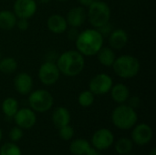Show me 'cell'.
<instances>
[{
	"mask_svg": "<svg viewBox=\"0 0 156 155\" xmlns=\"http://www.w3.org/2000/svg\"><path fill=\"white\" fill-rule=\"evenodd\" d=\"M77 50L84 57L97 55L99 50L103 47L104 37L96 28H87L80 32L77 37Z\"/></svg>",
	"mask_w": 156,
	"mask_h": 155,
	"instance_id": "1",
	"label": "cell"
},
{
	"mask_svg": "<svg viewBox=\"0 0 156 155\" xmlns=\"http://www.w3.org/2000/svg\"><path fill=\"white\" fill-rule=\"evenodd\" d=\"M56 64L60 74L66 77H76L83 71L85 58L78 50H67L58 57Z\"/></svg>",
	"mask_w": 156,
	"mask_h": 155,
	"instance_id": "2",
	"label": "cell"
},
{
	"mask_svg": "<svg viewBox=\"0 0 156 155\" xmlns=\"http://www.w3.org/2000/svg\"><path fill=\"white\" fill-rule=\"evenodd\" d=\"M137 121L138 115L135 110L125 103L119 104L112 113V122L113 125L122 131L133 129L137 123Z\"/></svg>",
	"mask_w": 156,
	"mask_h": 155,
	"instance_id": "3",
	"label": "cell"
},
{
	"mask_svg": "<svg viewBox=\"0 0 156 155\" xmlns=\"http://www.w3.org/2000/svg\"><path fill=\"white\" fill-rule=\"evenodd\" d=\"M112 69L115 74L122 79H132L137 76L141 64L137 58L132 55H122L115 58Z\"/></svg>",
	"mask_w": 156,
	"mask_h": 155,
	"instance_id": "4",
	"label": "cell"
},
{
	"mask_svg": "<svg viewBox=\"0 0 156 155\" xmlns=\"http://www.w3.org/2000/svg\"><path fill=\"white\" fill-rule=\"evenodd\" d=\"M87 19L93 28H100L110 22L112 11L107 3L104 1L95 0L88 6Z\"/></svg>",
	"mask_w": 156,
	"mask_h": 155,
	"instance_id": "5",
	"label": "cell"
},
{
	"mask_svg": "<svg viewBox=\"0 0 156 155\" xmlns=\"http://www.w3.org/2000/svg\"><path fill=\"white\" fill-rule=\"evenodd\" d=\"M28 105L35 112L44 113L51 110L54 104L52 94L46 90H36L28 94Z\"/></svg>",
	"mask_w": 156,
	"mask_h": 155,
	"instance_id": "6",
	"label": "cell"
},
{
	"mask_svg": "<svg viewBox=\"0 0 156 155\" xmlns=\"http://www.w3.org/2000/svg\"><path fill=\"white\" fill-rule=\"evenodd\" d=\"M113 85L112 78L106 73L95 75L89 82V90L97 96H101L110 92Z\"/></svg>",
	"mask_w": 156,
	"mask_h": 155,
	"instance_id": "7",
	"label": "cell"
},
{
	"mask_svg": "<svg viewBox=\"0 0 156 155\" xmlns=\"http://www.w3.org/2000/svg\"><path fill=\"white\" fill-rule=\"evenodd\" d=\"M37 75L42 84L46 86H51L57 83L59 79L60 72L56 62L46 61L39 67Z\"/></svg>",
	"mask_w": 156,
	"mask_h": 155,
	"instance_id": "8",
	"label": "cell"
},
{
	"mask_svg": "<svg viewBox=\"0 0 156 155\" xmlns=\"http://www.w3.org/2000/svg\"><path fill=\"white\" fill-rule=\"evenodd\" d=\"M114 143L113 132L106 128L97 130L91 137V145L98 151H105Z\"/></svg>",
	"mask_w": 156,
	"mask_h": 155,
	"instance_id": "9",
	"label": "cell"
},
{
	"mask_svg": "<svg viewBox=\"0 0 156 155\" xmlns=\"http://www.w3.org/2000/svg\"><path fill=\"white\" fill-rule=\"evenodd\" d=\"M154 137V132L150 125L146 123L135 124L133 127V131L131 133V139L133 143L139 146H145Z\"/></svg>",
	"mask_w": 156,
	"mask_h": 155,
	"instance_id": "10",
	"label": "cell"
},
{
	"mask_svg": "<svg viewBox=\"0 0 156 155\" xmlns=\"http://www.w3.org/2000/svg\"><path fill=\"white\" fill-rule=\"evenodd\" d=\"M13 119H14L16 125L20 127L23 130L32 129L37 122L36 112L30 108L18 109V111L15 114Z\"/></svg>",
	"mask_w": 156,
	"mask_h": 155,
	"instance_id": "11",
	"label": "cell"
},
{
	"mask_svg": "<svg viewBox=\"0 0 156 155\" xmlns=\"http://www.w3.org/2000/svg\"><path fill=\"white\" fill-rule=\"evenodd\" d=\"M14 13L17 18H31L37 12L36 0H16L13 5Z\"/></svg>",
	"mask_w": 156,
	"mask_h": 155,
	"instance_id": "12",
	"label": "cell"
},
{
	"mask_svg": "<svg viewBox=\"0 0 156 155\" xmlns=\"http://www.w3.org/2000/svg\"><path fill=\"white\" fill-rule=\"evenodd\" d=\"M33 79L27 72H20L14 79V87L20 95H28L33 89Z\"/></svg>",
	"mask_w": 156,
	"mask_h": 155,
	"instance_id": "13",
	"label": "cell"
},
{
	"mask_svg": "<svg viewBox=\"0 0 156 155\" xmlns=\"http://www.w3.org/2000/svg\"><path fill=\"white\" fill-rule=\"evenodd\" d=\"M65 18L67 20L68 26L78 28L85 23L87 19V11L81 5L74 6L69 10Z\"/></svg>",
	"mask_w": 156,
	"mask_h": 155,
	"instance_id": "14",
	"label": "cell"
},
{
	"mask_svg": "<svg viewBox=\"0 0 156 155\" xmlns=\"http://www.w3.org/2000/svg\"><path fill=\"white\" fill-rule=\"evenodd\" d=\"M129 41V37L127 32L122 28H117L111 32L109 35V45L112 49H122L123 48Z\"/></svg>",
	"mask_w": 156,
	"mask_h": 155,
	"instance_id": "15",
	"label": "cell"
},
{
	"mask_svg": "<svg viewBox=\"0 0 156 155\" xmlns=\"http://www.w3.org/2000/svg\"><path fill=\"white\" fill-rule=\"evenodd\" d=\"M47 26L48 30L54 34H62L68 29V23L63 16L59 14H53L48 18Z\"/></svg>",
	"mask_w": 156,
	"mask_h": 155,
	"instance_id": "16",
	"label": "cell"
},
{
	"mask_svg": "<svg viewBox=\"0 0 156 155\" xmlns=\"http://www.w3.org/2000/svg\"><path fill=\"white\" fill-rule=\"evenodd\" d=\"M111 97L114 102L117 104H123L127 102L130 97V90L129 88L122 83H118L112 85L111 90Z\"/></svg>",
	"mask_w": 156,
	"mask_h": 155,
	"instance_id": "17",
	"label": "cell"
},
{
	"mask_svg": "<svg viewBox=\"0 0 156 155\" xmlns=\"http://www.w3.org/2000/svg\"><path fill=\"white\" fill-rule=\"evenodd\" d=\"M70 119H71V116H70L69 111L67 108L61 107V106L56 108L51 116L52 122L58 129L62 126L69 124Z\"/></svg>",
	"mask_w": 156,
	"mask_h": 155,
	"instance_id": "18",
	"label": "cell"
},
{
	"mask_svg": "<svg viewBox=\"0 0 156 155\" xmlns=\"http://www.w3.org/2000/svg\"><path fill=\"white\" fill-rule=\"evenodd\" d=\"M17 17L14 12L10 10L0 11V28L3 30H10L16 26Z\"/></svg>",
	"mask_w": 156,
	"mask_h": 155,
	"instance_id": "19",
	"label": "cell"
},
{
	"mask_svg": "<svg viewBox=\"0 0 156 155\" xmlns=\"http://www.w3.org/2000/svg\"><path fill=\"white\" fill-rule=\"evenodd\" d=\"M97 57L99 62L105 67H112L116 58L114 49L110 47H102L97 53Z\"/></svg>",
	"mask_w": 156,
	"mask_h": 155,
	"instance_id": "20",
	"label": "cell"
},
{
	"mask_svg": "<svg viewBox=\"0 0 156 155\" xmlns=\"http://www.w3.org/2000/svg\"><path fill=\"white\" fill-rule=\"evenodd\" d=\"M91 144L85 139L73 140L69 144V152L73 155H86L90 149Z\"/></svg>",
	"mask_w": 156,
	"mask_h": 155,
	"instance_id": "21",
	"label": "cell"
},
{
	"mask_svg": "<svg viewBox=\"0 0 156 155\" xmlns=\"http://www.w3.org/2000/svg\"><path fill=\"white\" fill-rule=\"evenodd\" d=\"M1 109H2L3 113L7 118H13L19 109V104H18V101L15 98L9 97L3 100Z\"/></svg>",
	"mask_w": 156,
	"mask_h": 155,
	"instance_id": "22",
	"label": "cell"
},
{
	"mask_svg": "<svg viewBox=\"0 0 156 155\" xmlns=\"http://www.w3.org/2000/svg\"><path fill=\"white\" fill-rule=\"evenodd\" d=\"M115 151L118 154L126 155L132 153L133 148V143L132 139L129 138H121L114 144Z\"/></svg>",
	"mask_w": 156,
	"mask_h": 155,
	"instance_id": "23",
	"label": "cell"
},
{
	"mask_svg": "<svg viewBox=\"0 0 156 155\" xmlns=\"http://www.w3.org/2000/svg\"><path fill=\"white\" fill-rule=\"evenodd\" d=\"M17 69V62L12 57H6L0 59V72L9 75Z\"/></svg>",
	"mask_w": 156,
	"mask_h": 155,
	"instance_id": "24",
	"label": "cell"
},
{
	"mask_svg": "<svg viewBox=\"0 0 156 155\" xmlns=\"http://www.w3.org/2000/svg\"><path fill=\"white\" fill-rule=\"evenodd\" d=\"M94 100H95V95L90 90H83L82 92L80 93L78 97V102L83 108H88L91 106L94 102Z\"/></svg>",
	"mask_w": 156,
	"mask_h": 155,
	"instance_id": "25",
	"label": "cell"
},
{
	"mask_svg": "<svg viewBox=\"0 0 156 155\" xmlns=\"http://www.w3.org/2000/svg\"><path fill=\"white\" fill-rule=\"evenodd\" d=\"M0 155H22V151L15 143H5L0 147Z\"/></svg>",
	"mask_w": 156,
	"mask_h": 155,
	"instance_id": "26",
	"label": "cell"
},
{
	"mask_svg": "<svg viewBox=\"0 0 156 155\" xmlns=\"http://www.w3.org/2000/svg\"><path fill=\"white\" fill-rule=\"evenodd\" d=\"M74 133H75L74 129L69 124L58 128V136L63 141H66V142L70 141L73 138Z\"/></svg>",
	"mask_w": 156,
	"mask_h": 155,
	"instance_id": "27",
	"label": "cell"
},
{
	"mask_svg": "<svg viewBox=\"0 0 156 155\" xmlns=\"http://www.w3.org/2000/svg\"><path fill=\"white\" fill-rule=\"evenodd\" d=\"M23 134H24L23 129H21L20 127L16 125L15 127H13L10 130L8 135H9V139L11 140L12 143H17V142H19L22 139Z\"/></svg>",
	"mask_w": 156,
	"mask_h": 155,
	"instance_id": "28",
	"label": "cell"
},
{
	"mask_svg": "<svg viewBox=\"0 0 156 155\" xmlns=\"http://www.w3.org/2000/svg\"><path fill=\"white\" fill-rule=\"evenodd\" d=\"M16 26H17V28H18L20 31H26V30H27L28 27H29L28 19H26V18H18V20L16 21Z\"/></svg>",
	"mask_w": 156,
	"mask_h": 155,
	"instance_id": "29",
	"label": "cell"
},
{
	"mask_svg": "<svg viewBox=\"0 0 156 155\" xmlns=\"http://www.w3.org/2000/svg\"><path fill=\"white\" fill-rule=\"evenodd\" d=\"M127 101H129L128 105L131 106L132 108H133L134 110L136 108H138L140 106V104H141V99L138 96H133L132 98L129 97V99H128Z\"/></svg>",
	"mask_w": 156,
	"mask_h": 155,
	"instance_id": "30",
	"label": "cell"
},
{
	"mask_svg": "<svg viewBox=\"0 0 156 155\" xmlns=\"http://www.w3.org/2000/svg\"><path fill=\"white\" fill-rule=\"evenodd\" d=\"M98 30H99V32L104 37V36H109L110 34H111V32L112 31V25L110 24V22L109 23H107L106 25H104V26H102L101 27H100V28H98Z\"/></svg>",
	"mask_w": 156,
	"mask_h": 155,
	"instance_id": "31",
	"label": "cell"
},
{
	"mask_svg": "<svg viewBox=\"0 0 156 155\" xmlns=\"http://www.w3.org/2000/svg\"><path fill=\"white\" fill-rule=\"evenodd\" d=\"M66 31H68V38L70 40H74V41L77 39V37L80 34L76 27H71L69 29H67Z\"/></svg>",
	"mask_w": 156,
	"mask_h": 155,
	"instance_id": "32",
	"label": "cell"
},
{
	"mask_svg": "<svg viewBox=\"0 0 156 155\" xmlns=\"http://www.w3.org/2000/svg\"><path fill=\"white\" fill-rule=\"evenodd\" d=\"M58 57L56 55V52L55 51H50L47 54V60L46 61H51V62H55V60L58 59Z\"/></svg>",
	"mask_w": 156,
	"mask_h": 155,
	"instance_id": "33",
	"label": "cell"
},
{
	"mask_svg": "<svg viewBox=\"0 0 156 155\" xmlns=\"http://www.w3.org/2000/svg\"><path fill=\"white\" fill-rule=\"evenodd\" d=\"M86 155H104L103 153H101V151H98V150H96L94 147H92V145H91V147H90V149L89 150V152L87 153V154Z\"/></svg>",
	"mask_w": 156,
	"mask_h": 155,
	"instance_id": "34",
	"label": "cell"
},
{
	"mask_svg": "<svg viewBox=\"0 0 156 155\" xmlns=\"http://www.w3.org/2000/svg\"><path fill=\"white\" fill-rule=\"evenodd\" d=\"M95 0H79L80 4L81 5V6L83 7H88L90 6Z\"/></svg>",
	"mask_w": 156,
	"mask_h": 155,
	"instance_id": "35",
	"label": "cell"
},
{
	"mask_svg": "<svg viewBox=\"0 0 156 155\" xmlns=\"http://www.w3.org/2000/svg\"><path fill=\"white\" fill-rule=\"evenodd\" d=\"M149 155H156V149L155 148H153L151 150V152L149 153Z\"/></svg>",
	"mask_w": 156,
	"mask_h": 155,
	"instance_id": "36",
	"label": "cell"
},
{
	"mask_svg": "<svg viewBox=\"0 0 156 155\" xmlns=\"http://www.w3.org/2000/svg\"><path fill=\"white\" fill-rule=\"evenodd\" d=\"M41 4H48L51 0H38Z\"/></svg>",
	"mask_w": 156,
	"mask_h": 155,
	"instance_id": "37",
	"label": "cell"
},
{
	"mask_svg": "<svg viewBox=\"0 0 156 155\" xmlns=\"http://www.w3.org/2000/svg\"><path fill=\"white\" fill-rule=\"evenodd\" d=\"M2 138H3V132H2V130L0 129V142L2 141Z\"/></svg>",
	"mask_w": 156,
	"mask_h": 155,
	"instance_id": "38",
	"label": "cell"
},
{
	"mask_svg": "<svg viewBox=\"0 0 156 155\" xmlns=\"http://www.w3.org/2000/svg\"><path fill=\"white\" fill-rule=\"evenodd\" d=\"M58 2H66V1H69V0H57Z\"/></svg>",
	"mask_w": 156,
	"mask_h": 155,
	"instance_id": "39",
	"label": "cell"
},
{
	"mask_svg": "<svg viewBox=\"0 0 156 155\" xmlns=\"http://www.w3.org/2000/svg\"><path fill=\"white\" fill-rule=\"evenodd\" d=\"M2 58V54H1V51H0V59Z\"/></svg>",
	"mask_w": 156,
	"mask_h": 155,
	"instance_id": "40",
	"label": "cell"
},
{
	"mask_svg": "<svg viewBox=\"0 0 156 155\" xmlns=\"http://www.w3.org/2000/svg\"><path fill=\"white\" fill-rule=\"evenodd\" d=\"M126 155H135V154H132V153H129V154H126Z\"/></svg>",
	"mask_w": 156,
	"mask_h": 155,
	"instance_id": "41",
	"label": "cell"
},
{
	"mask_svg": "<svg viewBox=\"0 0 156 155\" xmlns=\"http://www.w3.org/2000/svg\"><path fill=\"white\" fill-rule=\"evenodd\" d=\"M100 1H103V0H100Z\"/></svg>",
	"mask_w": 156,
	"mask_h": 155,
	"instance_id": "42",
	"label": "cell"
}]
</instances>
